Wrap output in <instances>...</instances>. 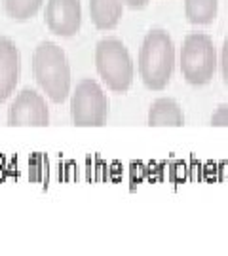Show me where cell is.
Masks as SVG:
<instances>
[{"instance_id": "1", "label": "cell", "mask_w": 228, "mask_h": 256, "mask_svg": "<svg viewBox=\"0 0 228 256\" xmlns=\"http://www.w3.org/2000/svg\"><path fill=\"white\" fill-rule=\"evenodd\" d=\"M175 66V46L164 28H152L146 32L139 50V74L148 90H164Z\"/></svg>"}, {"instance_id": "2", "label": "cell", "mask_w": 228, "mask_h": 256, "mask_svg": "<svg viewBox=\"0 0 228 256\" xmlns=\"http://www.w3.org/2000/svg\"><path fill=\"white\" fill-rule=\"evenodd\" d=\"M33 74L54 102H63L71 93L69 59L55 42H40L33 54Z\"/></svg>"}, {"instance_id": "3", "label": "cell", "mask_w": 228, "mask_h": 256, "mask_svg": "<svg viewBox=\"0 0 228 256\" xmlns=\"http://www.w3.org/2000/svg\"><path fill=\"white\" fill-rule=\"evenodd\" d=\"M95 66L101 80L107 84L110 92L124 93L133 82L135 66L128 48L120 38H103L95 46Z\"/></svg>"}, {"instance_id": "4", "label": "cell", "mask_w": 228, "mask_h": 256, "mask_svg": "<svg viewBox=\"0 0 228 256\" xmlns=\"http://www.w3.org/2000/svg\"><path fill=\"white\" fill-rule=\"evenodd\" d=\"M182 78L190 86H203L213 78L217 68V52L209 34L190 32L182 40L179 54Z\"/></svg>"}, {"instance_id": "5", "label": "cell", "mask_w": 228, "mask_h": 256, "mask_svg": "<svg viewBox=\"0 0 228 256\" xmlns=\"http://www.w3.org/2000/svg\"><path fill=\"white\" fill-rule=\"evenodd\" d=\"M71 118L78 128H101L109 118V99L91 78L76 84L71 95Z\"/></svg>"}, {"instance_id": "6", "label": "cell", "mask_w": 228, "mask_h": 256, "mask_svg": "<svg viewBox=\"0 0 228 256\" xmlns=\"http://www.w3.org/2000/svg\"><path fill=\"white\" fill-rule=\"evenodd\" d=\"M50 112L44 97L35 90L25 88L21 93L16 95L8 108V124L10 126H48Z\"/></svg>"}, {"instance_id": "7", "label": "cell", "mask_w": 228, "mask_h": 256, "mask_svg": "<svg viewBox=\"0 0 228 256\" xmlns=\"http://www.w3.org/2000/svg\"><path fill=\"white\" fill-rule=\"evenodd\" d=\"M44 21L48 28L57 36H74L82 25L80 0H48Z\"/></svg>"}, {"instance_id": "8", "label": "cell", "mask_w": 228, "mask_h": 256, "mask_svg": "<svg viewBox=\"0 0 228 256\" xmlns=\"http://www.w3.org/2000/svg\"><path fill=\"white\" fill-rule=\"evenodd\" d=\"M19 52L6 36H0V102L16 92L19 82Z\"/></svg>"}, {"instance_id": "9", "label": "cell", "mask_w": 228, "mask_h": 256, "mask_svg": "<svg viewBox=\"0 0 228 256\" xmlns=\"http://www.w3.org/2000/svg\"><path fill=\"white\" fill-rule=\"evenodd\" d=\"M124 12V0H90V18L101 30H109L118 25Z\"/></svg>"}, {"instance_id": "10", "label": "cell", "mask_w": 228, "mask_h": 256, "mask_svg": "<svg viewBox=\"0 0 228 256\" xmlns=\"http://www.w3.org/2000/svg\"><path fill=\"white\" fill-rule=\"evenodd\" d=\"M184 124V114L181 106L167 97H160L152 102L148 110V126H175L179 128Z\"/></svg>"}, {"instance_id": "11", "label": "cell", "mask_w": 228, "mask_h": 256, "mask_svg": "<svg viewBox=\"0 0 228 256\" xmlns=\"http://www.w3.org/2000/svg\"><path fill=\"white\" fill-rule=\"evenodd\" d=\"M219 0H184V16L192 25H209L217 18Z\"/></svg>"}, {"instance_id": "12", "label": "cell", "mask_w": 228, "mask_h": 256, "mask_svg": "<svg viewBox=\"0 0 228 256\" xmlns=\"http://www.w3.org/2000/svg\"><path fill=\"white\" fill-rule=\"evenodd\" d=\"M4 10L12 19L16 21H27L37 14L44 0H2Z\"/></svg>"}, {"instance_id": "13", "label": "cell", "mask_w": 228, "mask_h": 256, "mask_svg": "<svg viewBox=\"0 0 228 256\" xmlns=\"http://www.w3.org/2000/svg\"><path fill=\"white\" fill-rule=\"evenodd\" d=\"M211 126H215V128L228 126V104H220L219 108L213 112V116H211Z\"/></svg>"}, {"instance_id": "14", "label": "cell", "mask_w": 228, "mask_h": 256, "mask_svg": "<svg viewBox=\"0 0 228 256\" xmlns=\"http://www.w3.org/2000/svg\"><path fill=\"white\" fill-rule=\"evenodd\" d=\"M220 72H222V80L228 86V36L222 42V50H220Z\"/></svg>"}, {"instance_id": "15", "label": "cell", "mask_w": 228, "mask_h": 256, "mask_svg": "<svg viewBox=\"0 0 228 256\" xmlns=\"http://www.w3.org/2000/svg\"><path fill=\"white\" fill-rule=\"evenodd\" d=\"M148 2H150V0H124V4H126V6H129V8H133V10L145 8Z\"/></svg>"}]
</instances>
